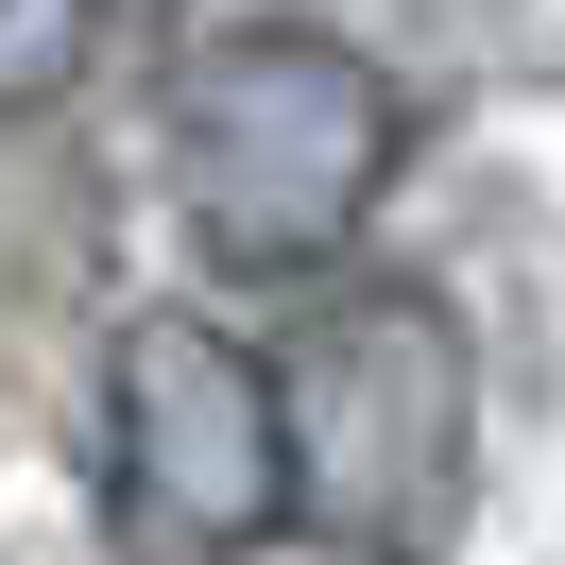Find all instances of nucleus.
<instances>
[{
	"instance_id": "nucleus-1",
	"label": "nucleus",
	"mask_w": 565,
	"mask_h": 565,
	"mask_svg": "<svg viewBox=\"0 0 565 565\" xmlns=\"http://www.w3.org/2000/svg\"><path fill=\"white\" fill-rule=\"evenodd\" d=\"M172 206L223 275H326V257L377 223L394 154H412V104L360 70L309 18H257V35H206L172 70Z\"/></svg>"
},
{
	"instance_id": "nucleus-5",
	"label": "nucleus",
	"mask_w": 565,
	"mask_h": 565,
	"mask_svg": "<svg viewBox=\"0 0 565 565\" xmlns=\"http://www.w3.org/2000/svg\"><path fill=\"white\" fill-rule=\"evenodd\" d=\"M104 18H172V0H104Z\"/></svg>"
},
{
	"instance_id": "nucleus-2",
	"label": "nucleus",
	"mask_w": 565,
	"mask_h": 565,
	"mask_svg": "<svg viewBox=\"0 0 565 565\" xmlns=\"http://www.w3.org/2000/svg\"><path fill=\"white\" fill-rule=\"evenodd\" d=\"M275 428H291V531H326L343 565H446L462 480H480V377L428 291L394 275L309 291V326L275 343Z\"/></svg>"
},
{
	"instance_id": "nucleus-4",
	"label": "nucleus",
	"mask_w": 565,
	"mask_h": 565,
	"mask_svg": "<svg viewBox=\"0 0 565 565\" xmlns=\"http://www.w3.org/2000/svg\"><path fill=\"white\" fill-rule=\"evenodd\" d=\"M86 70H104V0H0V120L70 104Z\"/></svg>"
},
{
	"instance_id": "nucleus-3",
	"label": "nucleus",
	"mask_w": 565,
	"mask_h": 565,
	"mask_svg": "<svg viewBox=\"0 0 565 565\" xmlns=\"http://www.w3.org/2000/svg\"><path fill=\"white\" fill-rule=\"evenodd\" d=\"M104 462L138 531L172 548H275L291 531V428H275V343L206 309H120L104 343Z\"/></svg>"
}]
</instances>
